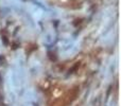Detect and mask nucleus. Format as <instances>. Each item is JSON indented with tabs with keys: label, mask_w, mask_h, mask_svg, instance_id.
Returning a JSON list of instances; mask_svg holds the SVG:
<instances>
[{
	"label": "nucleus",
	"mask_w": 121,
	"mask_h": 106,
	"mask_svg": "<svg viewBox=\"0 0 121 106\" xmlns=\"http://www.w3.org/2000/svg\"><path fill=\"white\" fill-rule=\"evenodd\" d=\"M2 84V76H1V74H0V85Z\"/></svg>",
	"instance_id": "39448f33"
},
{
	"label": "nucleus",
	"mask_w": 121,
	"mask_h": 106,
	"mask_svg": "<svg viewBox=\"0 0 121 106\" xmlns=\"http://www.w3.org/2000/svg\"><path fill=\"white\" fill-rule=\"evenodd\" d=\"M48 55H49V58H50L52 62H55L56 60V56H55V54L54 53H51V52H49L48 53Z\"/></svg>",
	"instance_id": "f257e3e1"
},
{
	"label": "nucleus",
	"mask_w": 121,
	"mask_h": 106,
	"mask_svg": "<svg viewBox=\"0 0 121 106\" xmlns=\"http://www.w3.org/2000/svg\"><path fill=\"white\" fill-rule=\"evenodd\" d=\"M4 63H5V59H4V57L2 55H0V66H1V65H3Z\"/></svg>",
	"instance_id": "f03ea898"
},
{
	"label": "nucleus",
	"mask_w": 121,
	"mask_h": 106,
	"mask_svg": "<svg viewBox=\"0 0 121 106\" xmlns=\"http://www.w3.org/2000/svg\"><path fill=\"white\" fill-rule=\"evenodd\" d=\"M2 40H3L4 45H6V46H8V45H9V42H8V39H6V36H2Z\"/></svg>",
	"instance_id": "7ed1b4c3"
},
{
	"label": "nucleus",
	"mask_w": 121,
	"mask_h": 106,
	"mask_svg": "<svg viewBox=\"0 0 121 106\" xmlns=\"http://www.w3.org/2000/svg\"><path fill=\"white\" fill-rule=\"evenodd\" d=\"M2 101H3V98H2V96H1V94H0V104H1V103H2Z\"/></svg>",
	"instance_id": "20e7f679"
}]
</instances>
